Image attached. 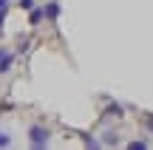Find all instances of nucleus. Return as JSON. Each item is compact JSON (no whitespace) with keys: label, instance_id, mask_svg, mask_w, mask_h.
Instances as JSON below:
<instances>
[{"label":"nucleus","instance_id":"obj_1","mask_svg":"<svg viewBox=\"0 0 153 150\" xmlns=\"http://www.w3.org/2000/svg\"><path fill=\"white\" fill-rule=\"evenodd\" d=\"M31 145H34V147H45V145H48V130L31 128Z\"/></svg>","mask_w":153,"mask_h":150},{"label":"nucleus","instance_id":"obj_2","mask_svg":"<svg viewBox=\"0 0 153 150\" xmlns=\"http://www.w3.org/2000/svg\"><path fill=\"white\" fill-rule=\"evenodd\" d=\"M11 62H14V54H11V51H6V48H0V71H9Z\"/></svg>","mask_w":153,"mask_h":150},{"label":"nucleus","instance_id":"obj_3","mask_svg":"<svg viewBox=\"0 0 153 150\" xmlns=\"http://www.w3.org/2000/svg\"><path fill=\"white\" fill-rule=\"evenodd\" d=\"M43 14H45V9H34L31 11V26H37V23L43 20Z\"/></svg>","mask_w":153,"mask_h":150},{"label":"nucleus","instance_id":"obj_4","mask_svg":"<svg viewBox=\"0 0 153 150\" xmlns=\"http://www.w3.org/2000/svg\"><path fill=\"white\" fill-rule=\"evenodd\" d=\"M45 14H48L51 20H54V17L60 14V6H57V3H48V9H45Z\"/></svg>","mask_w":153,"mask_h":150},{"label":"nucleus","instance_id":"obj_5","mask_svg":"<svg viewBox=\"0 0 153 150\" xmlns=\"http://www.w3.org/2000/svg\"><path fill=\"white\" fill-rule=\"evenodd\" d=\"M108 116H122V108L119 105H111L108 108Z\"/></svg>","mask_w":153,"mask_h":150},{"label":"nucleus","instance_id":"obj_6","mask_svg":"<svg viewBox=\"0 0 153 150\" xmlns=\"http://www.w3.org/2000/svg\"><path fill=\"white\" fill-rule=\"evenodd\" d=\"M20 9H34V0H20Z\"/></svg>","mask_w":153,"mask_h":150},{"label":"nucleus","instance_id":"obj_7","mask_svg":"<svg viewBox=\"0 0 153 150\" xmlns=\"http://www.w3.org/2000/svg\"><path fill=\"white\" fill-rule=\"evenodd\" d=\"M6 145H9V136H6V133H0V147H6Z\"/></svg>","mask_w":153,"mask_h":150},{"label":"nucleus","instance_id":"obj_8","mask_svg":"<svg viewBox=\"0 0 153 150\" xmlns=\"http://www.w3.org/2000/svg\"><path fill=\"white\" fill-rule=\"evenodd\" d=\"M148 128H150V130H153V116H150V119H148Z\"/></svg>","mask_w":153,"mask_h":150}]
</instances>
